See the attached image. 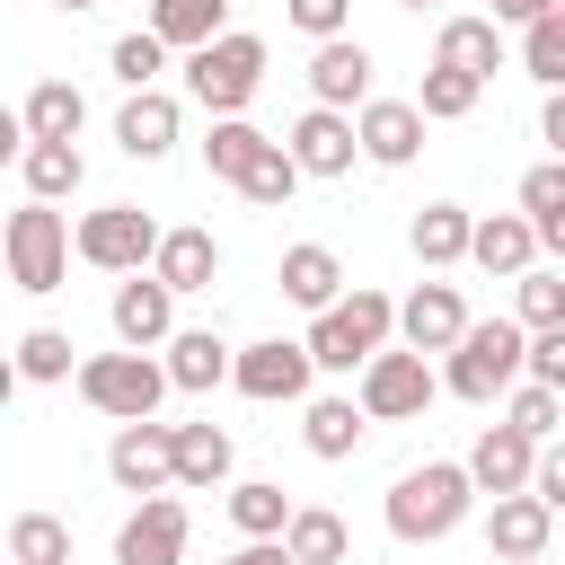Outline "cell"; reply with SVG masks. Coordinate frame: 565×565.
<instances>
[{
	"label": "cell",
	"mask_w": 565,
	"mask_h": 565,
	"mask_svg": "<svg viewBox=\"0 0 565 565\" xmlns=\"http://www.w3.org/2000/svg\"><path fill=\"white\" fill-rule=\"evenodd\" d=\"M530 371V327L521 318H477L459 344H450V397H468V406H494L512 380Z\"/></svg>",
	"instance_id": "cell-1"
},
{
	"label": "cell",
	"mask_w": 565,
	"mask_h": 565,
	"mask_svg": "<svg viewBox=\"0 0 565 565\" xmlns=\"http://www.w3.org/2000/svg\"><path fill=\"white\" fill-rule=\"evenodd\" d=\"M468 503H477V477L450 468V459H433V468H415V477L388 486V530L406 547H424V539H450L468 521Z\"/></svg>",
	"instance_id": "cell-2"
},
{
	"label": "cell",
	"mask_w": 565,
	"mask_h": 565,
	"mask_svg": "<svg viewBox=\"0 0 565 565\" xmlns=\"http://www.w3.org/2000/svg\"><path fill=\"white\" fill-rule=\"evenodd\" d=\"M388 327H397V300L388 291H344L335 309H318L309 353H318V371H362L371 353H388Z\"/></svg>",
	"instance_id": "cell-3"
},
{
	"label": "cell",
	"mask_w": 565,
	"mask_h": 565,
	"mask_svg": "<svg viewBox=\"0 0 565 565\" xmlns=\"http://www.w3.org/2000/svg\"><path fill=\"white\" fill-rule=\"evenodd\" d=\"M71 247H79V230H71L44 194H26V203L9 212V282H18V291H62Z\"/></svg>",
	"instance_id": "cell-4"
},
{
	"label": "cell",
	"mask_w": 565,
	"mask_h": 565,
	"mask_svg": "<svg viewBox=\"0 0 565 565\" xmlns=\"http://www.w3.org/2000/svg\"><path fill=\"white\" fill-rule=\"evenodd\" d=\"M177 380H168V362H150V353H88L79 362V397L97 406V415H115V424H141V415H159V397H168Z\"/></svg>",
	"instance_id": "cell-5"
},
{
	"label": "cell",
	"mask_w": 565,
	"mask_h": 565,
	"mask_svg": "<svg viewBox=\"0 0 565 565\" xmlns=\"http://www.w3.org/2000/svg\"><path fill=\"white\" fill-rule=\"evenodd\" d=\"M256 79H265V44L256 35H221V44H203V53H185V88H194V106H212V115H238L247 97H256Z\"/></svg>",
	"instance_id": "cell-6"
},
{
	"label": "cell",
	"mask_w": 565,
	"mask_h": 565,
	"mask_svg": "<svg viewBox=\"0 0 565 565\" xmlns=\"http://www.w3.org/2000/svg\"><path fill=\"white\" fill-rule=\"evenodd\" d=\"M159 221L141 212V203H106V212H88L79 221V256L97 265V274H141L150 256H159Z\"/></svg>",
	"instance_id": "cell-7"
},
{
	"label": "cell",
	"mask_w": 565,
	"mask_h": 565,
	"mask_svg": "<svg viewBox=\"0 0 565 565\" xmlns=\"http://www.w3.org/2000/svg\"><path fill=\"white\" fill-rule=\"evenodd\" d=\"M433 362L406 344V353H371L362 362V406H371V424H406V415H424L433 406Z\"/></svg>",
	"instance_id": "cell-8"
},
{
	"label": "cell",
	"mask_w": 565,
	"mask_h": 565,
	"mask_svg": "<svg viewBox=\"0 0 565 565\" xmlns=\"http://www.w3.org/2000/svg\"><path fill=\"white\" fill-rule=\"evenodd\" d=\"M106 468H115V486L124 494H168L177 486V424H124L115 433V450H106Z\"/></svg>",
	"instance_id": "cell-9"
},
{
	"label": "cell",
	"mask_w": 565,
	"mask_h": 565,
	"mask_svg": "<svg viewBox=\"0 0 565 565\" xmlns=\"http://www.w3.org/2000/svg\"><path fill=\"white\" fill-rule=\"evenodd\" d=\"M309 371H318L309 335H300V344H291V335H265V344L238 353V397H256V406H274V397H309Z\"/></svg>",
	"instance_id": "cell-10"
},
{
	"label": "cell",
	"mask_w": 565,
	"mask_h": 565,
	"mask_svg": "<svg viewBox=\"0 0 565 565\" xmlns=\"http://www.w3.org/2000/svg\"><path fill=\"white\" fill-rule=\"evenodd\" d=\"M177 556H185V503L141 494V512L115 530V565H177Z\"/></svg>",
	"instance_id": "cell-11"
},
{
	"label": "cell",
	"mask_w": 565,
	"mask_h": 565,
	"mask_svg": "<svg viewBox=\"0 0 565 565\" xmlns=\"http://www.w3.org/2000/svg\"><path fill=\"white\" fill-rule=\"evenodd\" d=\"M468 477H477V494H530V477H539V441H530L521 424H494V433L468 450Z\"/></svg>",
	"instance_id": "cell-12"
},
{
	"label": "cell",
	"mask_w": 565,
	"mask_h": 565,
	"mask_svg": "<svg viewBox=\"0 0 565 565\" xmlns=\"http://www.w3.org/2000/svg\"><path fill=\"white\" fill-rule=\"evenodd\" d=\"M353 150H362V124H344V106H309V115L291 124V159H300L309 177H344Z\"/></svg>",
	"instance_id": "cell-13"
},
{
	"label": "cell",
	"mask_w": 565,
	"mask_h": 565,
	"mask_svg": "<svg viewBox=\"0 0 565 565\" xmlns=\"http://www.w3.org/2000/svg\"><path fill=\"white\" fill-rule=\"evenodd\" d=\"M177 291L159 282V274H124V291H115V335L132 344V353H150V344H168L177 327Z\"/></svg>",
	"instance_id": "cell-14"
},
{
	"label": "cell",
	"mask_w": 565,
	"mask_h": 565,
	"mask_svg": "<svg viewBox=\"0 0 565 565\" xmlns=\"http://www.w3.org/2000/svg\"><path fill=\"white\" fill-rule=\"evenodd\" d=\"M556 503L547 494H494V521H486V547L494 556H547V539H556Z\"/></svg>",
	"instance_id": "cell-15"
},
{
	"label": "cell",
	"mask_w": 565,
	"mask_h": 565,
	"mask_svg": "<svg viewBox=\"0 0 565 565\" xmlns=\"http://www.w3.org/2000/svg\"><path fill=\"white\" fill-rule=\"evenodd\" d=\"M309 97H318V106H371V44L327 35L318 62H309Z\"/></svg>",
	"instance_id": "cell-16"
},
{
	"label": "cell",
	"mask_w": 565,
	"mask_h": 565,
	"mask_svg": "<svg viewBox=\"0 0 565 565\" xmlns=\"http://www.w3.org/2000/svg\"><path fill=\"white\" fill-rule=\"evenodd\" d=\"M424 106H406V97H371L362 106V159H380V168H406L415 150H424Z\"/></svg>",
	"instance_id": "cell-17"
},
{
	"label": "cell",
	"mask_w": 565,
	"mask_h": 565,
	"mask_svg": "<svg viewBox=\"0 0 565 565\" xmlns=\"http://www.w3.org/2000/svg\"><path fill=\"white\" fill-rule=\"evenodd\" d=\"M468 327H477V318L459 309V291H450V282H424V291H415V300L397 309V335H406L415 353H450V344H459Z\"/></svg>",
	"instance_id": "cell-18"
},
{
	"label": "cell",
	"mask_w": 565,
	"mask_h": 565,
	"mask_svg": "<svg viewBox=\"0 0 565 565\" xmlns=\"http://www.w3.org/2000/svg\"><path fill=\"white\" fill-rule=\"evenodd\" d=\"M115 141H124V159H168L177 150V97L132 88V106L115 115Z\"/></svg>",
	"instance_id": "cell-19"
},
{
	"label": "cell",
	"mask_w": 565,
	"mask_h": 565,
	"mask_svg": "<svg viewBox=\"0 0 565 565\" xmlns=\"http://www.w3.org/2000/svg\"><path fill=\"white\" fill-rule=\"evenodd\" d=\"M168 380L203 397V388H221V380H238V353H230V344H221L212 327H185V335H168Z\"/></svg>",
	"instance_id": "cell-20"
},
{
	"label": "cell",
	"mask_w": 565,
	"mask_h": 565,
	"mask_svg": "<svg viewBox=\"0 0 565 565\" xmlns=\"http://www.w3.org/2000/svg\"><path fill=\"white\" fill-rule=\"evenodd\" d=\"M150 274H159L168 291H212V274H221L212 230H168V238H159V256H150Z\"/></svg>",
	"instance_id": "cell-21"
},
{
	"label": "cell",
	"mask_w": 565,
	"mask_h": 565,
	"mask_svg": "<svg viewBox=\"0 0 565 565\" xmlns=\"http://www.w3.org/2000/svg\"><path fill=\"white\" fill-rule=\"evenodd\" d=\"M150 35H168L177 53H203L230 35V0H150Z\"/></svg>",
	"instance_id": "cell-22"
},
{
	"label": "cell",
	"mask_w": 565,
	"mask_h": 565,
	"mask_svg": "<svg viewBox=\"0 0 565 565\" xmlns=\"http://www.w3.org/2000/svg\"><path fill=\"white\" fill-rule=\"evenodd\" d=\"M486 274H530V256H539V221L530 212H494V221H477V247H468Z\"/></svg>",
	"instance_id": "cell-23"
},
{
	"label": "cell",
	"mask_w": 565,
	"mask_h": 565,
	"mask_svg": "<svg viewBox=\"0 0 565 565\" xmlns=\"http://www.w3.org/2000/svg\"><path fill=\"white\" fill-rule=\"evenodd\" d=\"M18 115H26V132H35V141H71V132L88 124V97H79L71 79H35Z\"/></svg>",
	"instance_id": "cell-24"
},
{
	"label": "cell",
	"mask_w": 565,
	"mask_h": 565,
	"mask_svg": "<svg viewBox=\"0 0 565 565\" xmlns=\"http://www.w3.org/2000/svg\"><path fill=\"white\" fill-rule=\"evenodd\" d=\"M18 177H26V194H79V177H88V159H79V141H26L18 150Z\"/></svg>",
	"instance_id": "cell-25"
},
{
	"label": "cell",
	"mask_w": 565,
	"mask_h": 565,
	"mask_svg": "<svg viewBox=\"0 0 565 565\" xmlns=\"http://www.w3.org/2000/svg\"><path fill=\"white\" fill-rule=\"evenodd\" d=\"M282 300H300V309H335V300H344V265H335L327 247H291V256H282Z\"/></svg>",
	"instance_id": "cell-26"
},
{
	"label": "cell",
	"mask_w": 565,
	"mask_h": 565,
	"mask_svg": "<svg viewBox=\"0 0 565 565\" xmlns=\"http://www.w3.org/2000/svg\"><path fill=\"white\" fill-rule=\"evenodd\" d=\"M362 424H371V406H362V397H318V406H309V424H300V441H309L318 459H353Z\"/></svg>",
	"instance_id": "cell-27"
},
{
	"label": "cell",
	"mask_w": 565,
	"mask_h": 565,
	"mask_svg": "<svg viewBox=\"0 0 565 565\" xmlns=\"http://www.w3.org/2000/svg\"><path fill=\"white\" fill-rule=\"evenodd\" d=\"M468 247H477V221H468L459 203H424V212H415V256H424V265H459Z\"/></svg>",
	"instance_id": "cell-28"
},
{
	"label": "cell",
	"mask_w": 565,
	"mask_h": 565,
	"mask_svg": "<svg viewBox=\"0 0 565 565\" xmlns=\"http://www.w3.org/2000/svg\"><path fill=\"white\" fill-rule=\"evenodd\" d=\"M441 62L494 79V71H503V35H494V18H450V26H441Z\"/></svg>",
	"instance_id": "cell-29"
},
{
	"label": "cell",
	"mask_w": 565,
	"mask_h": 565,
	"mask_svg": "<svg viewBox=\"0 0 565 565\" xmlns=\"http://www.w3.org/2000/svg\"><path fill=\"white\" fill-rule=\"evenodd\" d=\"M300 177H309V168L291 159V141H265V150L247 159V177H238V194L274 212V203H291V194H300Z\"/></svg>",
	"instance_id": "cell-30"
},
{
	"label": "cell",
	"mask_w": 565,
	"mask_h": 565,
	"mask_svg": "<svg viewBox=\"0 0 565 565\" xmlns=\"http://www.w3.org/2000/svg\"><path fill=\"white\" fill-rule=\"evenodd\" d=\"M230 477V433L221 424H177V486H221Z\"/></svg>",
	"instance_id": "cell-31"
},
{
	"label": "cell",
	"mask_w": 565,
	"mask_h": 565,
	"mask_svg": "<svg viewBox=\"0 0 565 565\" xmlns=\"http://www.w3.org/2000/svg\"><path fill=\"white\" fill-rule=\"evenodd\" d=\"M521 71H530L539 88H565V0L521 26Z\"/></svg>",
	"instance_id": "cell-32"
},
{
	"label": "cell",
	"mask_w": 565,
	"mask_h": 565,
	"mask_svg": "<svg viewBox=\"0 0 565 565\" xmlns=\"http://www.w3.org/2000/svg\"><path fill=\"white\" fill-rule=\"evenodd\" d=\"M521 212L539 221V247H565V159H547V168L521 177Z\"/></svg>",
	"instance_id": "cell-33"
},
{
	"label": "cell",
	"mask_w": 565,
	"mask_h": 565,
	"mask_svg": "<svg viewBox=\"0 0 565 565\" xmlns=\"http://www.w3.org/2000/svg\"><path fill=\"white\" fill-rule=\"evenodd\" d=\"M291 512H300V503H291L282 486H230V521H238L247 539H282Z\"/></svg>",
	"instance_id": "cell-34"
},
{
	"label": "cell",
	"mask_w": 565,
	"mask_h": 565,
	"mask_svg": "<svg viewBox=\"0 0 565 565\" xmlns=\"http://www.w3.org/2000/svg\"><path fill=\"white\" fill-rule=\"evenodd\" d=\"M9 556H18V565H71V530H62L53 512H18V521H9Z\"/></svg>",
	"instance_id": "cell-35"
},
{
	"label": "cell",
	"mask_w": 565,
	"mask_h": 565,
	"mask_svg": "<svg viewBox=\"0 0 565 565\" xmlns=\"http://www.w3.org/2000/svg\"><path fill=\"white\" fill-rule=\"evenodd\" d=\"M477 88H486L477 71H450V62H433V71H424V97H415V106H424L433 124H459V115L477 106Z\"/></svg>",
	"instance_id": "cell-36"
},
{
	"label": "cell",
	"mask_w": 565,
	"mask_h": 565,
	"mask_svg": "<svg viewBox=\"0 0 565 565\" xmlns=\"http://www.w3.org/2000/svg\"><path fill=\"white\" fill-rule=\"evenodd\" d=\"M256 150H265V132H256V124H238V115H212V141H203V159H212V177H230V185H238Z\"/></svg>",
	"instance_id": "cell-37"
},
{
	"label": "cell",
	"mask_w": 565,
	"mask_h": 565,
	"mask_svg": "<svg viewBox=\"0 0 565 565\" xmlns=\"http://www.w3.org/2000/svg\"><path fill=\"white\" fill-rule=\"evenodd\" d=\"M282 539H291V556H300V565H344V521H335V512H318V503H309V512H291V530H282Z\"/></svg>",
	"instance_id": "cell-38"
},
{
	"label": "cell",
	"mask_w": 565,
	"mask_h": 565,
	"mask_svg": "<svg viewBox=\"0 0 565 565\" xmlns=\"http://www.w3.org/2000/svg\"><path fill=\"white\" fill-rule=\"evenodd\" d=\"M168 53H177L168 35H150V26H132V35H115V79H124V88H150V79L168 71Z\"/></svg>",
	"instance_id": "cell-39"
},
{
	"label": "cell",
	"mask_w": 565,
	"mask_h": 565,
	"mask_svg": "<svg viewBox=\"0 0 565 565\" xmlns=\"http://www.w3.org/2000/svg\"><path fill=\"white\" fill-rule=\"evenodd\" d=\"M18 371L26 380H71V335L62 327H26L18 335Z\"/></svg>",
	"instance_id": "cell-40"
},
{
	"label": "cell",
	"mask_w": 565,
	"mask_h": 565,
	"mask_svg": "<svg viewBox=\"0 0 565 565\" xmlns=\"http://www.w3.org/2000/svg\"><path fill=\"white\" fill-rule=\"evenodd\" d=\"M556 406H565V388H547V380H530V388H512V406H503V424H521L530 441H547V433H556Z\"/></svg>",
	"instance_id": "cell-41"
},
{
	"label": "cell",
	"mask_w": 565,
	"mask_h": 565,
	"mask_svg": "<svg viewBox=\"0 0 565 565\" xmlns=\"http://www.w3.org/2000/svg\"><path fill=\"white\" fill-rule=\"evenodd\" d=\"M521 327H565V274H521Z\"/></svg>",
	"instance_id": "cell-42"
},
{
	"label": "cell",
	"mask_w": 565,
	"mask_h": 565,
	"mask_svg": "<svg viewBox=\"0 0 565 565\" xmlns=\"http://www.w3.org/2000/svg\"><path fill=\"white\" fill-rule=\"evenodd\" d=\"M344 9H353V0H291V26L327 44V35H344Z\"/></svg>",
	"instance_id": "cell-43"
},
{
	"label": "cell",
	"mask_w": 565,
	"mask_h": 565,
	"mask_svg": "<svg viewBox=\"0 0 565 565\" xmlns=\"http://www.w3.org/2000/svg\"><path fill=\"white\" fill-rule=\"evenodd\" d=\"M530 380L565 388V327H539V335H530Z\"/></svg>",
	"instance_id": "cell-44"
},
{
	"label": "cell",
	"mask_w": 565,
	"mask_h": 565,
	"mask_svg": "<svg viewBox=\"0 0 565 565\" xmlns=\"http://www.w3.org/2000/svg\"><path fill=\"white\" fill-rule=\"evenodd\" d=\"M530 494H547V503L565 512V441H547V450H539V477H530Z\"/></svg>",
	"instance_id": "cell-45"
},
{
	"label": "cell",
	"mask_w": 565,
	"mask_h": 565,
	"mask_svg": "<svg viewBox=\"0 0 565 565\" xmlns=\"http://www.w3.org/2000/svg\"><path fill=\"white\" fill-rule=\"evenodd\" d=\"M221 565H300V556H291V539H247V547L221 556Z\"/></svg>",
	"instance_id": "cell-46"
},
{
	"label": "cell",
	"mask_w": 565,
	"mask_h": 565,
	"mask_svg": "<svg viewBox=\"0 0 565 565\" xmlns=\"http://www.w3.org/2000/svg\"><path fill=\"white\" fill-rule=\"evenodd\" d=\"M556 0H494V26H530V18H547Z\"/></svg>",
	"instance_id": "cell-47"
},
{
	"label": "cell",
	"mask_w": 565,
	"mask_h": 565,
	"mask_svg": "<svg viewBox=\"0 0 565 565\" xmlns=\"http://www.w3.org/2000/svg\"><path fill=\"white\" fill-rule=\"evenodd\" d=\"M539 132L556 141V159H565V88H547V115H539Z\"/></svg>",
	"instance_id": "cell-48"
},
{
	"label": "cell",
	"mask_w": 565,
	"mask_h": 565,
	"mask_svg": "<svg viewBox=\"0 0 565 565\" xmlns=\"http://www.w3.org/2000/svg\"><path fill=\"white\" fill-rule=\"evenodd\" d=\"M503 565H539V556H503Z\"/></svg>",
	"instance_id": "cell-49"
},
{
	"label": "cell",
	"mask_w": 565,
	"mask_h": 565,
	"mask_svg": "<svg viewBox=\"0 0 565 565\" xmlns=\"http://www.w3.org/2000/svg\"><path fill=\"white\" fill-rule=\"evenodd\" d=\"M62 9H97V0H62Z\"/></svg>",
	"instance_id": "cell-50"
},
{
	"label": "cell",
	"mask_w": 565,
	"mask_h": 565,
	"mask_svg": "<svg viewBox=\"0 0 565 565\" xmlns=\"http://www.w3.org/2000/svg\"><path fill=\"white\" fill-rule=\"evenodd\" d=\"M397 9H424V0H397Z\"/></svg>",
	"instance_id": "cell-51"
}]
</instances>
